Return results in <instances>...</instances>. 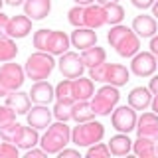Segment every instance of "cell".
I'll return each instance as SVG.
<instances>
[{"instance_id": "1", "label": "cell", "mask_w": 158, "mask_h": 158, "mask_svg": "<svg viewBox=\"0 0 158 158\" xmlns=\"http://www.w3.org/2000/svg\"><path fill=\"white\" fill-rule=\"evenodd\" d=\"M69 140H71V131L63 121H57L56 125H49L48 132L40 138V144L48 154H59V150H63Z\"/></svg>"}, {"instance_id": "2", "label": "cell", "mask_w": 158, "mask_h": 158, "mask_svg": "<svg viewBox=\"0 0 158 158\" xmlns=\"http://www.w3.org/2000/svg\"><path fill=\"white\" fill-rule=\"evenodd\" d=\"M103 135H105V127L97 121H85L77 123V127L71 131V142L75 146H91L101 142Z\"/></svg>"}, {"instance_id": "3", "label": "cell", "mask_w": 158, "mask_h": 158, "mask_svg": "<svg viewBox=\"0 0 158 158\" xmlns=\"http://www.w3.org/2000/svg\"><path fill=\"white\" fill-rule=\"evenodd\" d=\"M53 65H56V61H53L52 53L36 52L28 57L24 71H26V75L30 79H34V81H44V79H48L49 73L53 71Z\"/></svg>"}, {"instance_id": "4", "label": "cell", "mask_w": 158, "mask_h": 158, "mask_svg": "<svg viewBox=\"0 0 158 158\" xmlns=\"http://www.w3.org/2000/svg\"><path fill=\"white\" fill-rule=\"evenodd\" d=\"M118 99H121V93L115 85H105L101 87L95 95L91 97V105H93V111L101 117H107L111 115V111H115Z\"/></svg>"}, {"instance_id": "5", "label": "cell", "mask_w": 158, "mask_h": 158, "mask_svg": "<svg viewBox=\"0 0 158 158\" xmlns=\"http://www.w3.org/2000/svg\"><path fill=\"white\" fill-rule=\"evenodd\" d=\"M30 32H32V20L26 14L8 18L6 14L0 12V36L16 40V38H26Z\"/></svg>"}, {"instance_id": "6", "label": "cell", "mask_w": 158, "mask_h": 158, "mask_svg": "<svg viewBox=\"0 0 158 158\" xmlns=\"http://www.w3.org/2000/svg\"><path fill=\"white\" fill-rule=\"evenodd\" d=\"M24 69L18 63H4L0 67V97H6L12 91L22 87L24 83Z\"/></svg>"}, {"instance_id": "7", "label": "cell", "mask_w": 158, "mask_h": 158, "mask_svg": "<svg viewBox=\"0 0 158 158\" xmlns=\"http://www.w3.org/2000/svg\"><path fill=\"white\" fill-rule=\"evenodd\" d=\"M136 109H132L131 105H125V107H118L113 111V117H111V123H113V128H117L118 132H131L132 128H136Z\"/></svg>"}, {"instance_id": "8", "label": "cell", "mask_w": 158, "mask_h": 158, "mask_svg": "<svg viewBox=\"0 0 158 158\" xmlns=\"http://www.w3.org/2000/svg\"><path fill=\"white\" fill-rule=\"evenodd\" d=\"M83 69H85V63H83L81 56H77L75 52H65L59 59V71H61L63 77L67 79H77L83 75Z\"/></svg>"}, {"instance_id": "9", "label": "cell", "mask_w": 158, "mask_h": 158, "mask_svg": "<svg viewBox=\"0 0 158 158\" xmlns=\"http://www.w3.org/2000/svg\"><path fill=\"white\" fill-rule=\"evenodd\" d=\"M156 57L154 53H148V52H142V53H136L135 57H132V63H131V69L136 73L138 77H148L154 73L156 69Z\"/></svg>"}, {"instance_id": "10", "label": "cell", "mask_w": 158, "mask_h": 158, "mask_svg": "<svg viewBox=\"0 0 158 158\" xmlns=\"http://www.w3.org/2000/svg\"><path fill=\"white\" fill-rule=\"evenodd\" d=\"M136 135L158 140V115L156 113H142L136 121Z\"/></svg>"}, {"instance_id": "11", "label": "cell", "mask_w": 158, "mask_h": 158, "mask_svg": "<svg viewBox=\"0 0 158 158\" xmlns=\"http://www.w3.org/2000/svg\"><path fill=\"white\" fill-rule=\"evenodd\" d=\"M107 24V14H105V6H95V4H89L83 6V26L85 28H101Z\"/></svg>"}, {"instance_id": "12", "label": "cell", "mask_w": 158, "mask_h": 158, "mask_svg": "<svg viewBox=\"0 0 158 158\" xmlns=\"http://www.w3.org/2000/svg\"><path fill=\"white\" fill-rule=\"evenodd\" d=\"M52 115L53 113L49 111L48 107H44V105H36V107H32L28 111V125L30 127H34V128H38V131H42V128H48L49 127V123H52Z\"/></svg>"}, {"instance_id": "13", "label": "cell", "mask_w": 158, "mask_h": 158, "mask_svg": "<svg viewBox=\"0 0 158 158\" xmlns=\"http://www.w3.org/2000/svg\"><path fill=\"white\" fill-rule=\"evenodd\" d=\"M71 95L75 101H89L93 95H95V87H93V79L89 77H77L71 79Z\"/></svg>"}, {"instance_id": "14", "label": "cell", "mask_w": 158, "mask_h": 158, "mask_svg": "<svg viewBox=\"0 0 158 158\" xmlns=\"http://www.w3.org/2000/svg\"><path fill=\"white\" fill-rule=\"evenodd\" d=\"M52 10V0H26L24 14L30 20H44Z\"/></svg>"}, {"instance_id": "15", "label": "cell", "mask_w": 158, "mask_h": 158, "mask_svg": "<svg viewBox=\"0 0 158 158\" xmlns=\"http://www.w3.org/2000/svg\"><path fill=\"white\" fill-rule=\"evenodd\" d=\"M30 97L32 101H36L38 105H48L53 97H56V89L44 79V81H36L30 89Z\"/></svg>"}, {"instance_id": "16", "label": "cell", "mask_w": 158, "mask_h": 158, "mask_svg": "<svg viewBox=\"0 0 158 158\" xmlns=\"http://www.w3.org/2000/svg\"><path fill=\"white\" fill-rule=\"evenodd\" d=\"M128 69L125 65H118V63H107V73H105V83L109 85H115V87H121V85H127L128 83Z\"/></svg>"}, {"instance_id": "17", "label": "cell", "mask_w": 158, "mask_h": 158, "mask_svg": "<svg viewBox=\"0 0 158 158\" xmlns=\"http://www.w3.org/2000/svg\"><path fill=\"white\" fill-rule=\"evenodd\" d=\"M71 44L79 49H87L97 44V34L93 28H75V32L71 34Z\"/></svg>"}, {"instance_id": "18", "label": "cell", "mask_w": 158, "mask_h": 158, "mask_svg": "<svg viewBox=\"0 0 158 158\" xmlns=\"http://www.w3.org/2000/svg\"><path fill=\"white\" fill-rule=\"evenodd\" d=\"M69 42H71V38H69L65 32H57V30L53 32L52 30V36H49L46 52L52 53V56H63L69 48Z\"/></svg>"}, {"instance_id": "19", "label": "cell", "mask_w": 158, "mask_h": 158, "mask_svg": "<svg viewBox=\"0 0 158 158\" xmlns=\"http://www.w3.org/2000/svg\"><path fill=\"white\" fill-rule=\"evenodd\" d=\"M132 30L136 32V36L140 38H152L156 34V18L140 14L132 20Z\"/></svg>"}, {"instance_id": "20", "label": "cell", "mask_w": 158, "mask_h": 158, "mask_svg": "<svg viewBox=\"0 0 158 158\" xmlns=\"http://www.w3.org/2000/svg\"><path fill=\"white\" fill-rule=\"evenodd\" d=\"M6 105L16 111V115H28L30 107V93H22V91H12L10 95H6Z\"/></svg>"}, {"instance_id": "21", "label": "cell", "mask_w": 158, "mask_h": 158, "mask_svg": "<svg viewBox=\"0 0 158 158\" xmlns=\"http://www.w3.org/2000/svg\"><path fill=\"white\" fill-rule=\"evenodd\" d=\"M138 48H140V40H138L135 30H131L115 49H117L118 56H123V57H132V56H136V53H138Z\"/></svg>"}, {"instance_id": "22", "label": "cell", "mask_w": 158, "mask_h": 158, "mask_svg": "<svg viewBox=\"0 0 158 158\" xmlns=\"http://www.w3.org/2000/svg\"><path fill=\"white\" fill-rule=\"evenodd\" d=\"M14 144L18 148H34L36 144H40V135H38V128L34 127H20V132L14 140Z\"/></svg>"}, {"instance_id": "23", "label": "cell", "mask_w": 158, "mask_h": 158, "mask_svg": "<svg viewBox=\"0 0 158 158\" xmlns=\"http://www.w3.org/2000/svg\"><path fill=\"white\" fill-rule=\"evenodd\" d=\"M152 103V95H150V89L146 87H135L128 95V105L136 111H144V109Z\"/></svg>"}, {"instance_id": "24", "label": "cell", "mask_w": 158, "mask_h": 158, "mask_svg": "<svg viewBox=\"0 0 158 158\" xmlns=\"http://www.w3.org/2000/svg\"><path fill=\"white\" fill-rule=\"evenodd\" d=\"M97 113L93 111V105L89 101H75L71 107V118L75 123H85V121H93Z\"/></svg>"}, {"instance_id": "25", "label": "cell", "mask_w": 158, "mask_h": 158, "mask_svg": "<svg viewBox=\"0 0 158 158\" xmlns=\"http://www.w3.org/2000/svg\"><path fill=\"white\" fill-rule=\"evenodd\" d=\"M109 148H111V154L115 156H125L131 152L132 148V140L128 138L127 132H121V135H115L109 140Z\"/></svg>"}, {"instance_id": "26", "label": "cell", "mask_w": 158, "mask_h": 158, "mask_svg": "<svg viewBox=\"0 0 158 158\" xmlns=\"http://www.w3.org/2000/svg\"><path fill=\"white\" fill-rule=\"evenodd\" d=\"M156 142L158 140H152V138H146V136H138L136 140L132 142V150H135L136 156L154 158L156 156Z\"/></svg>"}, {"instance_id": "27", "label": "cell", "mask_w": 158, "mask_h": 158, "mask_svg": "<svg viewBox=\"0 0 158 158\" xmlns=\"http://www.w3.org/2000/svg\"><path fill=\"white\" fill-rule=\"evenodd\" d=\"M105 57H107L105 49L97 48V46H91V48L83 49V53H81V59H83V63H85V67H95V65L105 61Z\"/></svg>"}, {"instance_id": "28", "label": "cell", "mask_w": 158, "mask_h": 158, "mask_svg": "<svg viewBox=\"0 0 158 158\" xmlns=\"http://www.w3.org/2000/svg\"><path fill=\"white\" fill-rule=\"evenodd\" d=\"M18 56V48L12 42V38L0 36V61H12Z\"/></svg>"}, {"instance_id": "29", "label": "cell", "mask_w": 158, "mask_h": 158, "mask_svg": "<svg viewBox=\"0 0 158 158\" xmlns=\"http://www.w3.org/2000/svg\"><path fill=\"white\" fill-rule=\"evenodd\" d=\"M105 14H107V24H113V26L121 24L125 18V10H123V6H118V2L105 4Z\"/></svg>"}, {"instance_id": "30", "label": "cell", "mask_w": 158, "mask_h": 158, "mask_svg": "<svg viewBox=\"0 0 158 158\" xmlns=\"http://www.w3.org/2000/svg\"><path fill=\"white\" fill-rule=\"evenodd\" d=\"M75 101H56V105H53V117L57 118V121H63L67 123L69 118H71V107Z\"/></svg>"}, {"instance_id": "31", "label": "cell", "mask_w": 158, "mask_h": 158, "mask_svg": "<svg viewBox=\"0 0 158 158\" xmlns=\"http://www.w3.org/2000/svg\"><path fill=\"white\" fill-rule=\"evenodd\" d=\"M128 32H131V28H127V26H121V24L113 26V28H111V32L107 34V40H109V44H111L113 48H117L118 44L123 42V38H125Z\"/></svg>"}, {"instance_id": "32", "label": "cell", "mask_w": 158, "mask_h": 158, "mask_svg": "<svg viewBox=\"0 0 158 158\" xmlns=\"http://www.w3.org/2000/svg\"><path fill=\"white\" fill-rule=\"evenodd\" d=\"M56 99L57 101H75L71 95V79H63V81L57 83L56 87Z\"/></svg>"}, {"instance_id": "33", "label": "cell", "mask_w": 158, "mask_h": 158, "mask_svg": "<svg viewBox=\"0 0 158 158\" xmlns=\"http://www.w3.org/2000/svg\"><path fill=\"white\" fill-rule=\"evenodd\" d=\"M49 36H52V30H38L34 34V48H38V52H46Z\"/></svg>"}, {"instance_id": "34", "label": "cell", "mask_w": 158, "mask_h": 158, "mask_svg": "<svg viewBox=\"0 0 158 158\" xmlns=\"http://www.w3.org/2000/svg\"><path fill=\"white\" fill-rule=\"evenodd\" d=\"M20 127H22V125H18L16 121H14L12 125L2 127V128H0V138L6 140V142H14V140H16V136H18V132H20Z\"/></svg>"}, {"instance_id": "35", "label": "cell", "mask_w": 158, "mask_h": 158, "mask_svg": "<svg viewBox=\"0 0 158 158\" xmlns=\"http://www.w3.org/2000/svg\"><path fill=\"white\" fill-rule=\"evenodd\" d=\"M107 158L111 156V148H109V144H105V142H97V144H91L87 150V158Z\"/></svg>"}, {"instance_id": "36", "label": "cell", "mask_w": 158, "mask_h": 158, "mask_svg": "<svg viewBox=\"0 0 158 158\" xmlns=\"http://www.w3.org/2000/svg\"><path fill=\"white\" fill-rule=\"evenodd\" d=\"M14 121H16V111H12L8 105L0 107V128L6 125H12Z\"/></svg>"}, {"instance_id": "37", "label": "cell", "mask_w": 158, "mask_h": 158, "mask_svg": "<svg viewBox=\"0 0 158 158\" xmlns=\"http://www.w3.org/2000/svg\"><path fill=\"white\" fill-rule=\"evenodd\" d=\"M69 24H71V26H75V28H83V6H77L75 8H71L69 10Z\"/></svg>"}, {"instance_id": "38", "label": "cell", "mask_w": 158, "mask_h": 158, "mask_svg": "<svg viewBox=\"0 0 158 158\" xmlns=\"http://www.w3.org/2000/svg\"><path fill=\"white\" fill-rule=\"evenodd\" d=\"M0 158H18V146L14 142H0Z\"/></svg>"}, {"instance_id": "39", "label": "cell", "mask_w": 158, "mask_h": 158, "mask_svg": "<svg viewBox=\"0 0 158 158\" xmlns=\"http://www.w3.org/2000/svg\"><path fill=\"white\" fill-rule=\"evenodd\" d=\"M105 73H107V63H99L95 67H89V77L95 81H105Z\"/></svg>"}, {"instance_id": "40", "label": "cell", "mask_w": 158, "mask_h": 158, "mask_svg": "<svg viewBox=\"0 0 158 158\" xmlns=\"http://www.w3.org/2000/svg\"><path fill=\"white\" fill-rule=\"evenodd\" d=\"M46 154H48V152L44 150V148H42V150H38V148H28V150H26V158H44Z\"/></svg>"}, {"instance_id": "41", "label": "cell", "mask_w": 158, "mask_h": 158, "mask_svg": "<svg viewBox=\"0 0 158 158\" xmlns=\"http://www.w3.org/2000/svg\"><path fill=\"white\" fill-rule=\"evenodd\" d=\"M59 156L61 158H81L79 150H73V148H63V150H59Z\"/></svg>"}, {"instance_id": "42", "label": "cell", "mask_w": 158, "mask_h": 158, "mask_svg": "<svg viewBox=\"0 0 158 158\" xmlns=\"http://www.w3.org/2000/svg\"><path fill=\"white\" fill-rule=\"evenodd\" d=\"M132 4H135L136 8H140V10H146V8H150L152 4L156 2V0H131Z\"/></svg>"}, {"instance_id": "43", "label": "cell", "mask_w": 158, "mask_h": 158, "mask_svg": "<svg viewBox=\"0 0 158 158\" xmlns=\"http://www.w3.org/2000/svg\"><path fill=\"white\" fill-rule=\"evenodd\" d=\"M148 89H150V93L158 95V75H154V77L150 79V85H148Z\"/></svg>"}, {"instance_id": "44", "label": "cell", "mask_w": 158, "mask_h": 158, "mask_svg": "<svg viewBox=\"0 0 158 158\" xmlns=\"http://www.w3.org/2000/svg\"><path fill=\"white\" fill-rule=\"evenodd\" d=\"M150 52L154 56H158V36H152V40H150Z\"/></svg>"}, {"instance_id": "45", "label": "cell", "mask_w": 158, "mask_h": 158, "mask_svg": "<svg viewBox=\"0 0 158 158\" xmlns=\"http://www.w3.org/2000/svg\"><path fill=\"white\" fill-rule=\"evenodd\" d=\"M150 105H152V111H154L156 115H158V95H154V99H152Z\"/></svg>"}, {"instance_id": "46", "label": "cell", "mask_w": 158, "mask_h": 158, "mask_svg": "<svg viewBox=\"0 0 158 158\" xmlns=\"http://www.w3.org/2000/svg\"><path fill=\"white\" fill-rule=\"evenodd\" d=\"M6 4H10V6H20V4L24 2V0H4Z\"/></svg>"}, {"instance_id": "47", "label": "cell", "mask_w": 158, "mask_h": 158, "mask_svg": "<svg viewBox=\"0 0 158 158\" xmlns=\"http://www.w3.org/2000/svg\"><path fill=\"white\" fill-rule=\"evenodd\" d=\"M75 2L79 4V6H89V4H93L95 0H75Z\"/></svg>"}, {"instance_id": "48", "label": "cell", "mask_w": 158, "mask_h": 158, "mask_svg": "<svg viewBox=\"0 0 158 158\" xmlns=\"http://www.w3.org/2000/svg\"><path fill=\"white\" fill-rule=\"evenodd\" d=\"M152 16H154V18H158V0H156L154 4H152Z\"/></svg>"}, {"instance_id": "49", "label": "cell", "mask_w": 158, "mask_h": 158, "mask_svg": "<svg viewBox=\"0 0 158 158\" xmlns=\"http://www.w3.org/2000/svg\"><path fill=\"white\" fill-rule=\"evenodd\" d=\"M101 6H105V4H111V2H118V0H97Z\"/></svg>"}, {"instance_id": "50", "label": "cell", "mask_w": 158, "mask_h": 158, "mask_svg": "<svg viewBox=\"0 0 158 158\" xmlns=\"http://www.w3.org/2000/svg\"><path fill=\"white\" fill-rule=\"evenodd\" d=\"M2 4H4V0H0V10H2Z\"/></svg>"}, {"instance_id": "51", "label": "cell", "mask_w": 158, "mask_h": 158, "mask_svg": "<svg viewBox=\"0 0 158 158\" xmlns=\"http://www.w3.org/2000/svg\"><path fill=\"white\" fill-rule=\"evenodd\" d=\"M156 154H158V142H156Z\"/></svg>"}, {"instance_id": "52", "label": "cell", "mask_w": 158, "mask_h": 158, "mask_svg": "<svg viewBox=\"0 0 158 158\" xmlns=\"http://www.w3.org/2000/svg\"><path fill=\"white\" fill-rule=\"evenodd\" d=\"M156 63H158V56H156Z\"/></svg>"}]
</instances>
